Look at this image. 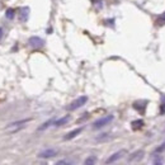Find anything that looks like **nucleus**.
I'll return each instance as SVG.
<instances>
[{
	"label": "nucleus",
	"instance_id": "1a4fd4ad",
	"mask_svg": "<svg viewBox=\"0 0 165 165\" xmlns=\"http://www.w3.org/2000/svg\"><path fill=\"white\" fill-rule=\"evenodd\" d=\"M54 123H55V118H51V120H48V121H46L45 123H42V125L38 127V131H45V130H47L51 125H54Z\"/></svg>",
	"mask_w": 165,
	"mask_h": 165
},
{
	"label": "nucleus",
	"instance_id": "7ed1b4c3",
	"mask_svg": "<svg viewBox=\"0 0 165 165\" xmlns=\"http://www.w3.org/2000/svg\"><path fill=\"white\" fill-rule=\"evenodd\" d=\"M28 43H29V46L33 47V48H40V47H42L45 45V41L42 38H40V37L34 36V37H31V38L28 40Z\"/></svg>",
	"mask_w": 165,
	"mask_h": 165
},
{
	"label": "nucleus",
	"instance_id": "39448f33",
	"mask_svg": "<svg viewBox=\"0 0 165 165\" xmlns=\"http://www.w3.org/2000/svg\"><path fill=\"white\" fill-rule=\"evenodd\" d=\"M56 154H57V151H56L55 149H47V150H43V151H41L38 154V158H41V159H50V158L56 156Z\"/></svg>",
	"mask_w": 165,
	"mask_h": 165
},
{
	"label": "nucleus",
	"instance_id": "f8f14e48",
	"mask_svg": "<svg viewBox=\"0 0 165 165\" xmlns=\"http://www.w3.org/2000/svg\"><path fill=\"white\" fill-rule=\"evenodd\" d=\"M5 15H7V18H8V19H13V18L15 17V10H14L13 8H9V9H7V12H5Z\"/></svg>",
	"mask_w": 165,
	"mask_h": 165
},
{
	"label": "nucleus",
	"instance_id": "2eb2a0df",
	"mask_svg": "<svg viewBox=\"0 0 165 165\" xmlns=\"http://www.w3.org/2000/svg\"><path fill=\"white\" fill-rule=\"evenodd\" d=\"M154 165H163V159L160 156H156L154 159Z\"/></svg>",
	"mask_w": 165,
	"mask_h": 165
},
{
	"label": "nucleus",
	"instance_id": "9d476101",
	"mask_svg": "<svg viewBox=\"0 0 165 165\" xmlns=\"http://www.w3.org/2000/svg\"><path fill=\"white\" fill-rule=\"evenodd\" d=\"M95 163H97V158L94 156V155H92V156H88L85 159V161H84L83 165H95Z\"/></svg>",
	"mask_w": 165,
	"mask_h": 165
},
{
	"label": "nucleus",
	"instance_id": "0eeeda50",
	"mask_svg": "<svg viewBox=\"0 0 165 165\" xmlns=\"http://www.w3.org/2000/svg\"><path fill=\"white\" fill-rule=\"evenodd\" d=\"M69 120H70V116H65V117H61L60 120H55V126L56 127H61V126H64V125H66L69 122Z\"/></svg>",
	"mask_w": 165,
	"mask_h": 165
},
{
	"label": "nucleus",
	"instance_id": "9b49d317",
	"mask_svg": "<svg viewBox=\"0 0 165 165\" xmlns=\"http://www.w3.org/2000/svg\"><path fill=\"white\" fill-rule=\"evenodd\" d=\"M131 126H132V128H133V130H139V128H141V127L144 126V121L142 120H136V121L132 122Z\"/></svg>",
	"mask_w": 165,
	"mask_h": 165
},
{
	"label": "nucleus",
	"instance_id": "20e7f679",
	"mask_svg": "<svg viewBox=\"0 0 165 165\" xmlns=\"http://www.w3.org/2000/svg\"><path fill=\"white\" fill-rule=\"evenodd\" d=\"M125 153H126V150H120V151H117V153H114V154H112L111 156L106 160V164H113V163L118 161V160L125 155Z\"/></svg>",
	"mask_w": 165,
	"mask_h": 165
},
{
	"label": "nucleus",
	"instance_id": "6ab92c4d",
	"mask_svg": "<svg viewBox=\"0 0 165 165\" xmlns=\"http://www.w3.org/2000/svg\"><path fill=\"white\" fill-rule=\"evenodd\" d=\"M93 1H94V0H93Z\"/></svg>",
	"mask_w": 165,
	"mask_h": 165
},
{
	"label": "nucleus",
	"instance_id": "f3484780",
	"mask_svg": "<svg viewBox=\"0 0 165 165\" xmlns=\"http://www.w3.org/2000/svg\"><path fill=\"white\" fill-rule=\"evenodd\" d=\"M160 113H161V114H164V113H165V103H164V104H161V107H160Z\"/></svg>",
	"mask_w": 165,
	"mask_h": 165
},
{
	"label": "nucleus",
	"instance_id": "dca6fc26",
	"mask_svg": "<svg viewBox=\"0 0 165 165\" xmlns=\"http://www.w3.org/2000/svg\"><path fill=\"white\" fill-rule=\"evenodd\" d=\"M56 165H71V164H69L67 161H65V160H61V161H59Z\"/></svg>",
	"mask_w": 165,
	"mask_h": 165
},
{
	"label": "nucleus",
	"instance_id": "f03ea898",
	"mask_svg": "<svg viewBox=\"0 0 165 165\" xmlns=\"http://www.w3.org/2000/svg\"><path fill=\"white\" fill-rule=\"evenodd\" d=\"M112 121H113V116H112V114L106 116V117H102V118H99L98 121L94 122V123H93V127H94L95 130H99V128H102V127L109 125Z\"/></svg>",
	"mask_w": 165,
	"mask_h": 165
},
{
	"label": "nucleus",
	"instance_id": "4468645a",
	"mask_svg": "<svg viewBox=\"0 0 165 165\" xmlns=\"http://www.w3.org/2000/svg\"><path fill=\"white\" fill-rule=\"evenodd\" d=\"M164 150H165V141H164V142H163L161 145H159L158 147L155 149V154H160V153H163Z\"/></svg>",
	"mask_w": 165,
	"mask_h": 165
},
{
	"label": "nucleus",
	"instance_id": "a211bd4d",
	"mask_svg": "<svg viewBox=\"0 0 165 165\" xmlns=\"http://www.w3.org/2000/svg\"><path fill=\"white\" fill-rule=\"evenodd\" d=\"M1 37H3V29L0 28V40H1Z\"/></svg>",
	"mask_w": 165,
	"mask_h": 165
},
{
	"label": "nucleus",
	"instance_id": "6e6552de",
	"mask_svg": "<svg viewBox=\"0 0 165 165\" xmlns=\"http://www.w3.org/2000/svg\"><path fill=\"white\" fill-rule=\"evenodd\" d=\"M29 121H31V118H27V120H19V121H17V122H12V123H9V125H8V128H12V127H19V126H23V125L28 123Z\"/></svg>",
	"mask_w": 165,
	"mask_h": 165
},
{
	"label": "nucleus",
	"instance_id": "f257e3e1",
	"mask_svg": "<svg viewBox=\"0 0 165 165\" xmlns=\"http://www.w3.org/2000/svg\"><path fill=\"white\" fill-rule=\"evenodd\" d=\"M87 102H88V97H87V95H81V97H79L78 99H75L74 102L70 103V106L67 107V111H75V109H78V108L83 107Z\"/></svg>",
	"mask_w": 165,
	"mask_h": 165
},
{
	"label": "nucleus",
	"instance_id": "423d86ee",
	"mask_svg": "<svg viewBox=\"0 0 165 165\" xmlns=\"http://www.w3.org/2000/svg\"><path fill=\"white\" fill-rule=\"evenodd\" d=\"M81 131H83V127H79V128H76V130L70 131L69 133H66V135L64 136V140H65V141H67V140H73L74 137H76L78 135L81 133Z\"/></svg>",
	"mask_w": 165,
	"mask_h": 165
},
{
	"label": "nucleus",
	"instance_id": "ddd939ff",
	"mask_svg": "<svg viewBox=\"0 0 165 165\" xmlns=\"http://www.w3.org/2000/svg\"><path fill=\"white\" fill-rule=\"evenodd\" d=\"M164 24H165V12L158 18V21H156V26L161 27V26H164Z\"/></svg>",
	"mask_w": 165,
	"mask_h": 165
}]
</instances>
